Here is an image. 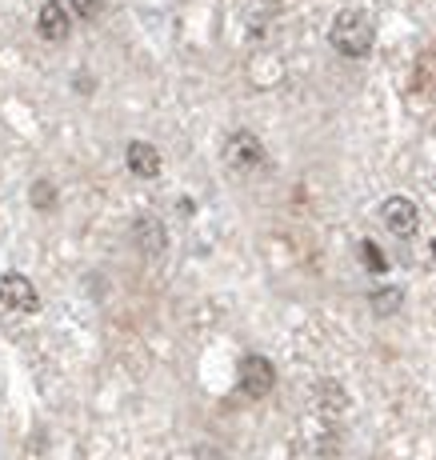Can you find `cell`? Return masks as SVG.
Instances as JSON below:
<instances>
[{"label":"cell","mask_w":436,"mask_h":460,"mask_svg":"<svg viewBox=\"0 0 436 460\" xmlns=\"http://www.w3.org/2000/svg\"><path fill=\"white\" fill-rule=\"evenodd\" d=\"M328 40H333V49L341 52V57L360 60V57H369V52H372L377 29H372L369 13H360V8H344V13L333 21V32H328Z\"/></svg>","instance_id":"6da1fadb"},{"label":"cell","mask_w":436,"mask_h":460,"mask_svg":"<svg viewBox=\"0 0 436 460\" xmlns=\"http://www.w3.org/2000/svg\"><path fill=\"white\" fill-rule=\"evenodd\" d=\"M264 145L253 137L248 128H236V132H228V140H225V164L228 168H236V172H256V168H264Z\"/></svg>","instance_id":"7a4b0ae2"},{"label":"cell","mask_w":436,"mask_h":460,"mask_svg":"<svg viewBox=\"0 0 436 460\" xmlns=\"http://www.w3.org/2000/svg\"><path fill=\"white\" fill-rule=\"evenodd\" d=\"M236 380H240V393L253 396V401H261V396H269L272 385H277V368H272V360L248 352V357L240 360V368H236Z\"/></svg>","instance_id":"3957f363"},{"label":"cell","mask_w":436,"mask_h":460,"mask_svg":"<svg viewBox=\"0 0 436 460\" xmlns=\"http://www.w3.org/2000/svg\"><path fill=\"white\" fill-rule=\"evenodd\" d=\"M0 305L13 308V313H37L40 296H37V288H32L29 277H21V272H8V277H0Z\"/></svg>","instance_id":"277c9868"},{"label":"cell","mask_w":436,"mask_h":460,"mask_svg":"<svg viewBox=\"0 0 436 460\" xmlns=\"http://www.w3.org/2000/svg\"><path fill=\"white\" fill-rule=\"evenodd\" d=\"M380 217H385L388 233H396L400 241H408V236L421 228V212H416V205L408 197H388L385 208H380Z\"/></svg>","instance_id":"5b68a950"},{"label":"cell","mask_w":436,"mask_h":460,"mask_svg":"<svg viewBox=\"0 0 436 460\" xmlns=\"http://www.w3.org/2000/svg\"><path fill=\"white\" fill-rule=\"evenodd\" d=\"M68 29H73V13H68L65 0H49L37 13V32L44 40H52V44L68 40Z\"/></svg>","instance_id":"8992f818"},{"label":"cell","mask_w":436,"mask_h":460,"mask_svg":"<svg viewBox=\"0 0 436 460\" xmlns=\"http://www.w3.org/2000/svg\"><path fill=\"white\" fill-rule=\"evenodd\" d=\"M124 161H129L132 176H140V181H153V176L160 172V153L148 140H132L129 153H124Z\"/></svg>","instance_id":"52a82bcc"},{"label":"cell","mask_w":436,"mask_h":460,"mask_svg":"<svg viewBox=\"0 0 436 460\" xmlns=\"http://www.w3.org/2000/svg\"><path fill=\"white\" fill-rule=\"evenodd\" d=\"M137 241L145 244L148 252H160V249H165V233H160V225H156V220H148V217L137 225Z\"/></svg>","instance_id":"ba28073f"},{"label":"cell","mask_w":436,"mask_h":460,"mask_svg":"<svg viewBox=\"0 0 436 460\" xmlns=\"http://www.w3.org/2000/svg\"><path fill=\"white\" fill-rule=\"evenodd\" d=\"M400 288H377V293H372V313L377 316H393L396 308H400Z\"/></svg>","instance_id":"9c48e42d"},{"label":"cell","mask_w":436,"mask_h":460,"mask_svg":"<svg viewBox=\"0 0 436 460\" xmlns=\"http://www.w3.org/2000/svg\"><path fill=\"white\" fill-rule=\"evenodd\" d=\"M101 8H104V0H68V13H76L80 21H93Z\"/></svg>","instance_id":"30bf717a"},{"label":"cell","mask_w":436,"mask_h":460,"mask_svg":"<svg viewBox=\"0 0 436 460\" xmlns=\"http://www.w3.org/2000/svg\"><path fill=\"white\" fill-rule=\"evenodd\" d=\"M360 256H364V261H369V269H372V272H385V269H388L385 252H380L372 241H364V244H360Z\"/></svg>","instance_id":"8fae6325"},{"label":"cell","mask_w":436,"mask_h":460,"mask_svg":"<svg viewBox=\"0 0 436 460\" xmlns=\"http://www.w3.org/2000/svg\"><path fill=\"white\" fill-rule=\"evenodd\" d=\"M432 256H436V241H432Z\"/></svg>","instance_id":"7c38bea8"}]
</instances>
